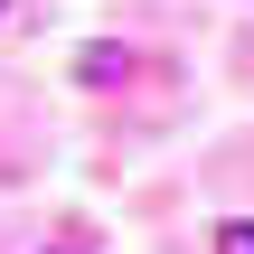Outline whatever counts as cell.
<instances>
[{
    "instance_id": "obj_1",
    "label": "cell",
    "mask_w": 254,
    "mask_h": 254,
    "mask_svg": "<svg viewBox=\"0 0 254 254\" xmlns=\"http://www.w3.org/2000/svg\"><path fill=\"white\" fill-rule=\"evenodd\" d=\"M75 75H85V85H123V75H132V57H123V47H85V57H75Z\"/></svg>"
},
{
    "instance_id": "obj_2",
    "label": "cell",
    "mask_w": 254,
    "mask_h": 254,
    "mask_svg": "<svg viewBox=\"0 0 254 254\" xmlns=\"http://www.w3.org/2000/svg\"><path fill=\"white\" fill-rule=\"evenodd\" d=\"M217 254H254V217H226L217 226Z\"/></svg>"
},
{
    "instance_id": "obj_3",
    "label": "cell",
    "mask_w": 254,
    "mask_h": 254,
    "mask_svg": "<svg viewBox=\"0 0 254 254\" xmlns=\"http://www.w3.org/2000/svg\"><path fill=\"white\" fill-rule=\"evenodd\" d=\"M38 254H94V245H85V236H57V245H38Z\"/></svg>"
}]
</instances>
